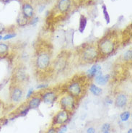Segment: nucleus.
I'll use <instances>...</instances> for the list:
<instances>
[{"instance_id": "9d476101", "label": "nucleus", "mask_w": 132, "mask_h": 133, "mask_svg": "<svg viewBox=\"0 0 132 133\" xmlns=\"http://www.w3.org/2000/svg\"><path fill=\"white\" fill-rule=\"evenodd\" d=\"M110 75H102L100 73L98 75L95 77V83L99 85H105L106 83L108 82Z\"/></svg>"}, {"instance_id": "20e7f679", "label": "nucleus", "mask_w": 132, "mask_h": 133, "mask_svg": "<svg viewBox=\"0 0 132 133\" xmlns=\"http://www.w3.org/2000/svg\"><path fill=\"white\" fill-rule=\"evenodd\" d=\"M50 64V57L48 54L43 53L38 55L37 58L36 64L38 68L40 70H45L49 66Z\"/></svg>"}, {"instance_id": "aec40b11", "label": "nucleus", "mask_w": 132, "mask_h": 133, "mask_svg": "<svg viewBox=\"0 0 132 133\" xmlns=\"http://www.w3.org/2000/svg\"><path fill=\"white\" fill-rule=\"evenodd\" d=\"M9 49L7 44L3 43H0V54H4L7 52Z\"/></svg>"}, {"instance_id": "b1692460", "label": "nucleus", "mask_w": 132, "mask_h": 133, "mask_svg": "<svg viewBox=\"0 0 132 133\" xmlns=\"http://www.w3.org/2000/svg\"><path fill=\"white\" fill-rule=\"evenodd\" d=\"M67 130H68V127H67V125H63L59 129L58 133H66Z\"/></svg>"}, {"instance_id": "7ed1b4c3", "label": "nucleus", "mask_w": 132, "mask_h": 133, "mask_svg": "<svg viewBox=\"0 0 132 133\" xmlns=\"http://www.w3.org/2000/svg\"><path fill=\"white\" fill-rule=\"evenodd\" d=\"M70 119L69 112L66 110H62L56 114V116L53 117V124L56 125H63L67 122V121Z\"/></svg>"}, {"instance_id": "7c9ffc66", "label": "nucleus", "mask_w": 132, "mask_h": 133, "mask_svg": "<svg viewBox=\"0 0 132 133\" xmlns=\"http://www.w3.org/2000/svg\"><path fill=\"white\" fill-rule=\"evenodd\" d=\"M4 31V26L2 24H0V33H3Z\"/></svg>"}, {"instance_id": "6e6552de", "label": "nucleus", "mask_w": 132, "mask_h": 133, "mask_svg": "<svg viewBox=\"0 0 132 133\" xmlns=\"http://www.w3.org/2000/svg\"><path fill=\"white\" fill-rule=\"evenodd\" d=\"M101 70H102V66L100 65L95 64V65L91 66L89 70L87 71V74L89 77H95L97 75L102 73Z\"/></svg>"}, {"instance_id": "ddd939ff", "label": "nucleus", "mask_w": 132, "mask_h": 133, "mask_svg": "<svg viewBox=\"0 0 132 133\" xmlns=\"http://www.w3.org/2000/svg\"><path fill=\"white\" fill-rule=\"evenodd\" d=\"M41 101H42V100L39 97H33L29 101V103H28L29 109H37L40 106Z\"/></svg>"}, {"instance_id": "c85d7f7f", "label": "nucleus", "mask_w": 132, "mask_h": 133, "mask_svg": "<svg viewBox=\"0 0 132 133\" xmlns=\"http://www.w3.org/2000/svg\"><path fill=\"white\" fill-rule=\"evenodd\" d=\"M38 17H35V18L31 21L30 24H31V25H35L36 23H38Z\"/></svg>"}, {"instance_id": "72a5a7b5", "label": "nucleus", "mask_w": 132, "mask_h": 133, "mask_svg": "<svg viewBox=\"0 0 132 133\" xmlns=\"http://www.w3.org/2000/svg\"><path fill=\"white\" fill-rule=\"evenodd\" d=\"M3 1L4 2H10V0H3Z\"/></svg>"}, {"instance_id": "1a4fd4ad", "label": "nucleus", "mask_w": 132, "mask_h": 133, "mask_svg": "<svg viewBox=\"0 0 132 133\" xmlns=\"http://www.w3.org/2000/svg\"><path fill=\"white\" fill-rule=\"evenodd\" d=\"M128 102V98L126 96L125 94L121 93L118 95V96L116 97V101H115V105L116 107L119 108H123L126 107V105L127 104Z\"/></svg>"}, {"instance_id": "0eeeda50", "label": "nucleus", "mask_w": 132, "mask_h": 133, "mask_svg": "<svg viewBox=\"0 0 132 133\" xmlns=\"http://www.w3.org/2000/svg\"><path fill=\"white\" fill-rule=\"evenodd\" d=\"M56 99V94L53 91H48L45 93L42 96V99L44 103L47 104H52Z\"/></svg>"}, {"instance_id": "5701e85b", "label": "nucleus", "mask_w": 132, "mask_h": 133, "mask_svg": "<svg viewBox=\"0 0 132 133\" xmlns=\"http://www.w3.org/2000/svg\"><path fill=\"white\" fill-rule=\"evenodd\" d=\"M15 36H16L15 33H8V34L5 35V36L2 38V39H3L4 41H7L9 40V39L12 38L14 37H15Z\"/></svg>"}, {"instance_id": "c9c22d12", "label": "nucleus", "mask_w": 132, "mask_h": 133, "mask_svg": "<svg viewBox=\"0 0 132 133\" xmlns=\"http://www.w3.org/2000/svg\"><path fill=\"white\" fill-rule=\"evenodd\" d=\"M102 133H110V132H104Z\"/></svg>"}, {"instance_id": "f704fd0d", "label": "nucleus", "mask_w": 132, "mask_h": 133, "mask_svg": "<svg viewBox=\"0 0 132 133\" xmlns=\"http://www.w3.org/2000/svg\"><path fill=\"white\" fill-rule=\"evenodd\" d=\"M2 38H3V36H1V35H0V41H1V40H2Z\"/></svg>"}, {"instance_id": "cd10ccee", "label": "nucleus", "mask_w": 132, "mask_h": 133, "mask_svg": "<svg viewBox=\"0 0 132 133\" xmlns=\"http://www.w3.org/2000/svg\"><path fill=\"white\" fill-rule=\"evenodd\" d=\"M48 87V85H44V84H42V85H38L37 86V89H41V88H46Z\"/></svg>"}, {"instance_id": "2f4dec72", "label": "nucleus", "mask_w": 132, "mask_h": 133, "mask_svg": "<svg viewBox=\"0 0 132 133\" xmlns=\"http://www.w3.org/2000/svg\"><path fill=\"white\" fill-rule=\"evenodd\" d=\"M106 103H107V104H109V105H110V104H112L113 101L111 99H110V98H109L108 100L106 99Z\"/></svg>"}, {"instance_id": "6ab92c4d", "label": "nucleus", "mask_w": 132, "mask_h": 133, "mask_svg": "<svg viewBox=\"0 0 132 133\" xmlns=\"http://www.w3.org/2000/svg\"><path fill=\"white\" fill-rule=\"evenodd\" d=\"M102 11H103V14H104V18L106 21V23H110V16H109L108 12L107 11V8H106V5H102Z\"/></svg>"}, {"instance_id": "4be33fe9", "label": "nucleus", "mask_w": 132, "mask_h": 133, "mask_svg": "<svg viewBox=\"0 0 132 133\" xmlns=\"http://www.w3.org/2000/svg\"><path fill=\"white\" fill-rule=\"evenodd\" d=\"M110 124L109 123H105L102 124V127H101V132H109L110 130Z\"/></svg>"}, {"instance_id": "a878e982", "label": "nucleus", "mask_w": 132, "mask_h": 133, "mask_svg": "<svg viewBox=\"0 0 132 133\" xmlns=\"http://www.w3.org/2000/svg\"><path fill=\"white\" fill-rule=\"evenodd\" d=\"M33 92H34V90H33V89H30V90H28V91H27V98H29L30 97H31Z\"/></svg>"}, {"instance_id": "393cba45", "label": "nucleus", "mask_w": 132, "mask_h": 133, "mask_svg": "<svg viewBox=\"0 0 132 133\" xmlns=\"http://www.w3.org/2000/svg\"><path fill=\"white\" fill-rule=\"evenodd\" d=\"M95 129L93 127H89V128L87 130V133H95Z\"/></svg>"}, {"instance_id": "a211bd4d", "label": "nucleus", "mask_w": 132, "mask_h": 133, "mask_svg": "<svg viewBox=\"0 0 132 133\" xmlns=\"http://www.w3.org/2000/svg\"><path fill=\"white\" fill-rule=\"evenodd\" d=\"M27 17L25 16H24L23 14L20 15V18L17 19V23H18V24L20 25V26H24V25H25L27 24Z\"/></svg>"}, {"instance_id": "dca6fc26", "label": "nucleus", "mask_w": 132, "mask_h": 133, "mask_svg": "<svg viewBox=\"0 0 132 133\" xmlns=\"http://www.w3.org/2000/svg\"><path fill=\"white\" fill-rule=\"evenodd\" d=\"M87 18L84 15H81L79 19V31L80 33H83L87 26Z\"/></svg>"}, {"instance_id": "f257e3e1", "label": "nucleus", "mask_w": 132, "mask_h": 133, "mask_svg": "<svg viewBox=\"0 0 132 133\" xmlns=\"http://www.w3.org/2000/svg\"><path fill=\"white\" fill-rule=\"evenodd\" d=\"M99 49L100 51L105 55H109L115 49V43L113 42L110 39H104L99 43Z\"/></svg>"}, {"instance_id": "412c9836", "label": "nucleus", "mask_w": 132, "mask_h": 133, "mask_svg": "<svg viewBox=\"0 0 132 133\" xmlns=\"http://www.w3.org/2000/svg\"><path fill=\"white\" fill-rule=\"evenodd\" d=\"M132 57L131 50H128L124 54H123V59L126 61H131Z\"/></svg>"}, {"instance_id": "4468645a", "label": "nucleus", "mask_w": 132, "mask_h": 133, "mask_svg": "<svg viewBox=\"0 0 132 133\" xmlns=\"http://www.w3.org/2000/svg\"><path fill=\"white\" fill-rule=\"evenodd\" d=\"M23 14L24 16L31 17L33 15V8L29 4H25L23 7Z\"/></svg>"}, {"instance_id": "9b49d317", "label": "nucleus", "mask_w": 132, "mask_h": 133, "mask_svg": "<svg viewBox=\"0 0 132 133\" xmlns=\"http://www.w3.org/2000/svg\"><path fill=\"white\" fill-rule=\"evenodd\" d=\"M23 96V91L20 89V88H15L12 90V100L14 102H19Z\"/></svg>"}, {"instance_id": "423d86ee", "label": "nucleus", "mask_w": 132, "mask_h": 133, "mask_svg": "<svg viewBox=\"0 0 132 133\" xmlns=\"http://www.w3.org/2000/svg\"><path fill=\"white\" fill-rule=\"evenodd\" d=\"M68 92L73 97H78L82 93V88L79 83H72L68 86Z\"/></svg>"}, {"instance_id": "c756f323", "label": "nucleus", "mask_w": 132, "mask_h": 133, "mask_svg": "<svg viewBox=\"0 0 132 133\" xmlns=\"http://www.w3.org/2000/svg\"><path fill=\"white\" fill-rule=\"evenodd\" d=\"M46 133H56V130L54 127H52V128H50L49 130L47 131Z\"/></svg>"}, {"instance_id": "bb28decb", "label": "nucleus", "mask_w": 132, "mask_h": 133, "mask_svg": "<svg viewBox=\"0 0 132 133\" xmlns=\"http://www.w3.org/2000/svg\"><path fill=\"white\" fill-rule=\"evenodd\" d=\"M29 109H29V107H27V108H25L23 111H21V114H22V115H25V114H27V112H28V111H29Z\"/></svg>"}, {"instance_id": "39448f33", "label": "nucleus", "mask_w": 132, "mask_h": 133, "mask_svg": "<svg viewBox=\"0 0 132 133\" xmlns=\"http://www.w3.org/2000/svg\"><path fill=\"white\" fill-rule=\"evenodd\" d=\"M98 56V52L95 47H89L84 50L83 51V58L86 61H93Z\"/></svg>"}, {"instance_id": "f8f14e48", "label": "nucleus", "mask_w": 132, "mask_h": 133, "mask_svg": "<svg viewBox=\"0 0 132 133\" xmlns=\"http://www.w3.org/2000/svg\"><path fill=\"white\" fill-rule=\"evenodd\" d=\"M70 6H71L70 0H60L58 4V8L61 12H65L69 10Z\"/></svg>"}, {"instance_id": "473e14b6", "label": "nucleus", "mask_w": 132, "mask_h": 133, "mask_svg": "<svg viewBox=\"0 0 132 133\" xmlns=\"http://www.w3.org/2000/svg\"><path fill=\"white\" fill-rule=\"evenodd\" d=\"M128 133H132V129L131 128V129H129V131H128Z\"/></svg>"}, {"instance_id": "f03ea898", "label": "nucleus", "mask_w": 132, "mask_h": 133, "mask_svg": "<svg viewBox=\"0 0 132 133\" xmlns=\"http://www.w3.org/2000/svg\"><path fill=\"white\" fill-rule=\"evenodd\" d=\"M60 104L64 110H66L67 111H72L75 107L74 98L70 94L67 96H64L61 98V99L60 101Z\"/></svg>"}, {"instance_id": "f3484780", "label": "nucleus", "mask_w": 132, "mask_h": 133, "mask_svg": "<svg viewBox=\"0 0 132 133\" xmlns=\"http://www.w3.org/2000/svg\"><path fill=\"white\" fill-rule=\"evenodd\" d=\"M131 117V113L129 111H123V113L120 114V119L122 122H126L129 119V118Z\"/></svg>"}, {"instance_id": "2eb2a0df", "label": "nucleus", "mask_w": 132, "mask_h": 133, "mask_svg": "<svg viewBox=\"0 0 132 133\" xmlns=\"http://www.w3.org/2000/svg\"><path fill=\"white\" fill-rule=\"evenodd\" d=\"M89 91L93 93L94 96H99L102 92V89L98 86L97 85H95V84H91L90 85V86H89Z\"/></svg>"}]
</instances>
